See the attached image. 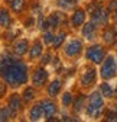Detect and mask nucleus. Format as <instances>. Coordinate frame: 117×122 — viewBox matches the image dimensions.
<instances>
[{
  "label": "nucleus",
  "instance_id": "obj_1",
  "mask_svg": "<svg viewBox=\"0 0 117 122\" xmlns=\"http://www.w3.org/2000/svg\"><path fill=\"white\" fill-rule=\"evenodd\" d=\"M2 77L6 84L18 87L27 81V67L23 61L14 60L9 54L2 55Z\"/></svg>",
  "mask_w": 117,
  "mask_h": 122
},
{
  "label": "nucleus",
  "instance_id": "obj_2",
  "mask_svg": "<svg viewBox=\"0 0 117 122\" xmlns=\"http://www.w3.org/2000/svg\"><path fill=\"white\" fill-rule=\"evenodd\" d=\"M87 113L91 118H98L101 112L104 111V99L101 92H93L88 97V105H87Z\"/></svg>",
  "mask_w": 117,
  "mask_h": 122
},
{
  "label": "nucleus",
  "instance_id": "obj_3",
  "mask_svg": "<svg viewBox=\"0 0 117 122\" xmlns=\"http://www.w3.org/2000/svg\"><path fill=\"white\" fill-rule=\"evenodd\" d=\"M100 74L104 80H110V79H114L116 74H117V66H116V60L114 57H107L104 58L103 61V66H101V70H100Z\"/></svg>",
  "mask_w": 117,
  "mask_h": 122
},
{
  "label": "nucleus",
  "instance_id": "obj_4",
  "mask_svg": "<svg viewBox=\"0 0 117 122\" xmlns=\"http://www.w3.org/2000/svg\"><path fill=\"white\" fill-rule=\"evenodd\" d=\"M87 60L93 61L94 64H100L104 61V57H106V50L101 47V45H91L87 50V54H85Z\"/></svg>",
  "mask_w": 117,
  "mask_h": 122
},
{
  "label": "nucleus",
  "instance_id": "obj_5",
  "mask_svg": "<svg viewBox=\"0 0 117 122\" xmlns=\"http://www.w3.org/2000/svg\"><path fill=\"white\" fill-rule=\"evenodd\" d=\"M91 22L95 25V26H100V25H107L108 23V10L104 9V7H97L93 13H91Z\"/></svg>",
  "mask_w": 117,
  "mask_h": 122
},
{
  "label": "nucleus",
  "instance_id": "obj_6",
  "mask_svg": "<svg viewBox=\"0 0 117 122\" xmlns=\"http://www.w3.org/2000/svg\"><path fill=\"white\" fill-rule=\"evenodd\" d=\"M48 80V71L43 68V67H39L35 70L33 76H32V83L35 87H42L43 84L46 83Z\"/></svg>",
  "mask_w": 117,
  "mask_h": 122
},
{
  "label": "nucleus",
  "instance_id": "obj_7",
  "mask_svg": "<svg viewBox=\"0 0 117 122\" xmlns=\"http://www.w3.org/2000/svg\"><path fill=\"white\" fill-rule=\"evenodd\" d=\"M82 51V42L80 39H72L65 45V54L68 57H77Z\"/></svg>",
  "mask_w": 117,
  "mask_h": 122
},
{
  "label": "nucleus",
  "instance_id": "obj_8",
  "mask_svg": "<svg viewBox=\"0 0 117 122\" xmlns=\"http://www.w3.org/2000/svg\"><path fill=\"white\" fill-rule=\"evenodd\" d=\"M42 109H43V116L46 118V121H52L55 113H56V105L52 102V100H42Z\"/></svg>",
  "mask_w": 117,
  "mask_h": 122
},
{
  "label": "nucleus",
  "instance_id": "obj_9",
  "mask_svg": "<svg viewBox=\"0 0 117 122\" xmlns=\"http://www.w3.org/2000/svg\"><path fill=\"white\" fill-rule=\"evenodd\" d=\"M95 79H97V73H95L94 68L90 67V68H87L84 71V74L81 76V84L84 87H90V86H93L95 83Z\"/></svg>",
  "mask_w": 117,
  "mask_h": 122
},
{
  "label": "nucleus",
  "instance_id": "obj_10",
  "mask_svg": "<svg viewBox=\"0 0 117 122\" xmlns=\"http://www.w3.org/2000/svg\"><path fill=\"white\" fill-rule=\"evenodd\" d=\"M48 20L51 23V28H59L67 20V15L62 13V12H54L51 16L48 18Z\"/></svg>",
  "mask_w": 117,
  "mask_h": 122
},
{
  "label": "nucleus",
  "instance_id": "obj_11",
  "mask_svg": "<svg viewBox=\"0 0 117 122\" xmlns=\"http://www.w3.org/2000/svg\"><path fill=\"white\" fill-rule=\"evenodd\" d=\"M27 48H29V44L26 39H19L14 42L13 45V54L16 55V57H22L27 52Z\"/></svg>",
  "mask_w": 117,
  "mask_h": 122
},
{
  "label": "nucleus",
  "instance_id": "obj_12",
  "mask_svg": "<svg viewBox=\"0 0 117 122\" xmlns=\"http://www.w3.org/2000/svg\"><path fill=\"white\" fill-rule=\"evenodd\" d=\"M103 39H104V42L108 44V45H111V44L116 42V39H117V30H116L114 26H107V28L104 29V32H103Z\"/></svg>",
  "mask_w": 117,
  "mask_h": 122
},
{
  "label": "nucleus",
  "instance_id": "obj_13",
  "mask_svg": "<svg viewBox=\"0 0 117 122\" xmlns=\"http://www.w3.org/2000/svg\"><path fill=\"white\" fill-rule=\"evenodd\" d=\"M84 22H85V12L82 10V9H77L74 13H72V18H71V23H72V26H81V25H84Z\"/></svg>",
  "mask_w": 117,
  "mask_h": 122
},
{
  "label": "nucleus",
  "instance_id": "obj_14",
  "mask_svg": "<svg viewBox=\"0 0 117 122\" xmlns=\"http://www.w3.org/2000/svg\"><path fill=\"white\" fill-rule=\"evenodd\" d=\"M95 35H97V26L93 22L85 23L84 28H82V36L87 38V39H94Z\"/></svg>",
  "mask_w": 117,
  "mask_h": 122
},
{
  "label": "nucleus",
  "instance_id": "obj_15",
  "mask_svg": "<svg viewBox=\"0 0 117 122\" xmlns=\"http://www.w3.org/2000/svg\"><path fill=\"white\" fill-rule=\"evenodd\" d=\"M61 89H62V83H61V80L55 79V80L48 86V95H49L51 97H55V96L59 95Z\"/></svg>",
  "mask_w": 117,
  "mask_h": 122
},
{
  "label": "nucleus",
  "instance_id": "obj_16",
  "mask_svg": "<svg viewBox=\"0 0 117 122\" xmlns=\"http://www.w3.org/2000/svg\"><path fill=\"white\" fill-rule=\"evenodd\" d=\"M43 115V109H42V103H38L35 105L33 108L31 109V112H29V118H31V121H38L40 119Z\"/></svg>",
  "mask_w": 117,
  "mask_h": 122
},
{
  "label": "nucleus",
  "instance_id": "obj_17",
  "mask_svg": "<svg viewBox=\"0 0 117 122\" xmlns=\"http://www.w3.org/2000/svg\"><path fill=\"white\" fill-rule=\"evenodd\" d=\"M9 106H10L14 112H18V111L22 108V100H20V97H19L18 93H13V95L10 96V99H9Z\"/></svg>",
  "mask_w": 117,
  "mask_h": 122
},
{
  "label": "nucleus",
  "instance_id": "obj_18",
  "mask_svg": "<svg viewBox=\"0 0 117 122\" xmlns=\"http://www.w3.org/2000/svg\"><path fill=\"white\" fill-rule=\"evenodd\" d=\"M40 55H42V42L40 41H35V44L31 48V52H29V57H31L32 60H35V58H38Z\"/></svg>",
  "mask_w": 117,
  "mask_h": 122
},
{
  "label": "nucleus",
  "instance_id": "obj_19",
  "mask_svg": "<svg viewBox=\"0 0 117 122\" xmlns=\"http://www.w3.org/2000/svg\"><path fill=\"white\" fill-rule=\"evenodd\" d=\"M14 113H16V112H14L10 106H3L2 111H0V119H2V122H6V121H9L10 118H13Z\"/></svg>",
  "mask_w": 117,
  "mask_h": 122
},
{
  "label": "nucleus",
  "instance_id": "obj_20",
  "mask_svg": "<svg viewBox=\"0 0 117 122\" xmlns=\"http://www.w3.org/2000/svg\"><path fill=\"white\" fill-rule=\"evenodd\" d=\"M78 5V0H58V6L64 10H71Z\"/></svg>",
  "mask_w": 117,
  "mask_h": 122
},
{
  "label": "nucleus",
  "instance_id": "obj_21",
  "mask_svg": "<svg viewBox=\"0 0 117 122\" xmlns=\"http://www.w3.org/2000/svg\"><path fill=\"white\" fill-rule=\"evenodd\" d=\"M0 23H2V28L10 26V15L6 9H2V12H0Z\"/></svg>",
  "mask_w": 117,
  "mask_h": 122
},
{
  "label": "nucleus",
  "instance_id": "obj_22",
  "mask_svg": "<svg viewBox=\"0 0 117 122\" xmlns=\"http://www.w3.org/2000/svg\"><path fill=\"white\" fill-rule=\"evenodd\" d=\"M85 100H87V97H85L84 95H80V96L75 99V102H74V111H75V112H81L84 106H87V105H85Z\"/></svg>",
  "mask_w": 117,
  "mask_h": 122
},
{
  "label": "nucleus",
  "instance_id": "obj_23",
  "mask_svg": "<svg viewBox=\"0 0 117 122\" xmlns=\"http://www.w3.org/2000/svg\"><path fill=\"white\" fill-rule=\"evenodd\" d=\"M100 92L103 93V96L104 97H111V96H114V90H113V87L108 84V83H103L100 86Z\"/></svg>",
  "mask_w": 117,
  "mask_h": 122
},
{
  "label": "nucleus",
  "instance_id": "obj_24",
  "mask_svg": "<svg viewBox=\"0 0 117 122\" xmlns=\"http://www.w3.org/2000/svg\"><path fill=\"white\" fill-rule=\"evenodd\" d=\"M65 36H67L65 32H59L58 35H55V39H54V42H52V47H54V48H59L61 45H62V42L65 41Z\"/></svg>",
  "mask_w": 117,
  "mask_h": 122
},
{
  "label": "nucleus",
  "instance_id": "obj_25",
  "mask_svg": "<svg viewBox=\"0 0 117 122\" xmlns=\"http://www.w3.org/2000/svg\"><path fill=\"white\" fill-rule=\"evenodd\" d=\"M10 6H12V10H13V12L19 13V12H22V10H23L25 0H13V2L10 3Z\"/></svg>",
  "mask_w": 117,
  "mask_h": 122
},
{
  "label": "nucleus",
  "instance_id": "obj_26",
  "mask_svg": "<svg viewBox=\"0 0 117 122\" xmlns=\"http://www.w3.org/2000/svg\"><path fill=\"white\" fill-rule=\"evenodd\" d=\"M38 25H39V29L40 30H48L49 28H51V23H49V20H48V18L45 19L43 16H39V20H38Z\"/></svg>",
  "mask_w": 117,
  "mask_h": 122
},
{
  "label": "nucleus",
  "instance_id": "obj_27",
  "mask_svg": "<svg viewBox=\"0 0 117 122\" xmlns=\"http://www.w3.org/2000/svg\"><path fill=\"white\" fill-rule=\"evenodd\" d=\"M33 97H35V90H33L32 87H27V89L23 92V100H25L26 103H29Z\"/></svg>",
  "mask_w": 117,
  "mask_h": 122
},
{
  "label": "nucleus",
  "instance_id": "obj_28",
  "mask_svg": "<svg viewBox=\"0 0 117 122\" xmlns=\"http://www.w3.org/2000/svg\"><path fill=\"white\" fill-rule=\"evenodd\" d=\"M55 39V35L54 32H51V30H45V34H43V41H45V44H52Z\"/></svg>",
  "mask_w": 117,
  "mask_h": 122
},
{
  "label": "nucleus",
  "instance_id": "obj_29",
  "mask_svg": "<svg viewBox=\"0 0 117 122\" xmlns=\"http://www.w3.org/2000/svg\"><path fill=\"white\" fill-rule=\"evenodd\" d=\"M72 103V95L69 93V92H67V93H64L62 96V105L64 106H69Z\"/></svg>",
  "mask_w": 117,
  "mask_h": 122
},
{
  "label": "nucleus",
  "instance_id": "obj_30",
  "mask_svg": "<svg viewBox=\"0 0 117 122\" xmlns=\"http://www.w3.org/2000/svg\"><path fill=\"white\" fill-rule=\"evenodd\" d=\"M106 121H114V122H117V113L113 112V111L107 112L106 113Z\"/></svg>",
  "mask_w": 117,
  "mask_h": 122
},
{
  "label": "nucleus",
  "instance_id": "obj_31",
  "mask_svg": "<svg viewBox=\"0 0 117 122\" xmlns=\"http://www.w3.org/2000/svg\"><path fill=\"white\" fill-rule=\"evenodd\" d=\"M108 10H111V12H116L117 10V0H111V2H110Z\"/></svg>",
  "mask_w": 117,
  "mask_h": 122
},
{
  "label": "nucleus",
  "instance_id": "obj_32",
  "mask_svg": "<svg viewBox=\"0 0 117 122\" xmlns=\"http://www.w3.org/2000/svg\"><path fill=\"white\" fill-rule=\"evenodd\" d=\"M49 60H51V55L46 54L45 57H43V64H48V63H49Z\"/></svg>",
  "mask_w": 117,
  "mask_h": 122
},
{
  "label": "nucleus",
  "instance_id": "obj_33",
  "mask_svg": "<svg viewBox=\"0 0 117 122\" xmlns=\"http://www.w3.org/2000/svg\"><path fill=\"white\" fill-rule=\"evenodd\" d=\"M4 84L6 83H2V90H0V95H2V96L4 95Z\"/></svg>",
  "mask_w": 117,
  "mask_h": 122
},
{
  "label": "nucleus",
  "instance_id": "obj_34",
  "mask_svg": "<svg viewBox=\"0 0 117 122\" xmlns=\"http://www.w3.org/2000/svg\"><path fill=\"white\" fill-rule=\"evenodd\" d=\"M114 22H116V23H117V10H116V12H114Z\"/></svg>",
  "mask_w": 117,
  "mask_h": 122
},
{
  "label": "nucleus",
  "instance_id": "obj_35",
  "mask_svg": "<svg viewBox=\"0 0 117 122\" xmlns=\"http://www.w3.org/2000/svg\"><path fill=\"white\" fill-rule=\"evenodd\" d=\"M114 96H116V97H117V89H116V90H114Z\"/></svg>",
  "mask_w": 117,
  "mask_h": 122
},
{
  "label": "nucleus",
  "instance_id": "obj_36",
  "mask_svg": "<svg viewBox=\"0 0 117 122\" xmlns=\"http://www.w3.org/2000/svg\"><path fill=\"white\" fill-rule=\"evenodd\" d=\"M7 2H9V3H12V2H13V0H7Z\"/></svg>",
  "mask_w": 117,
  "mask_h": 122
}]
</instances>
